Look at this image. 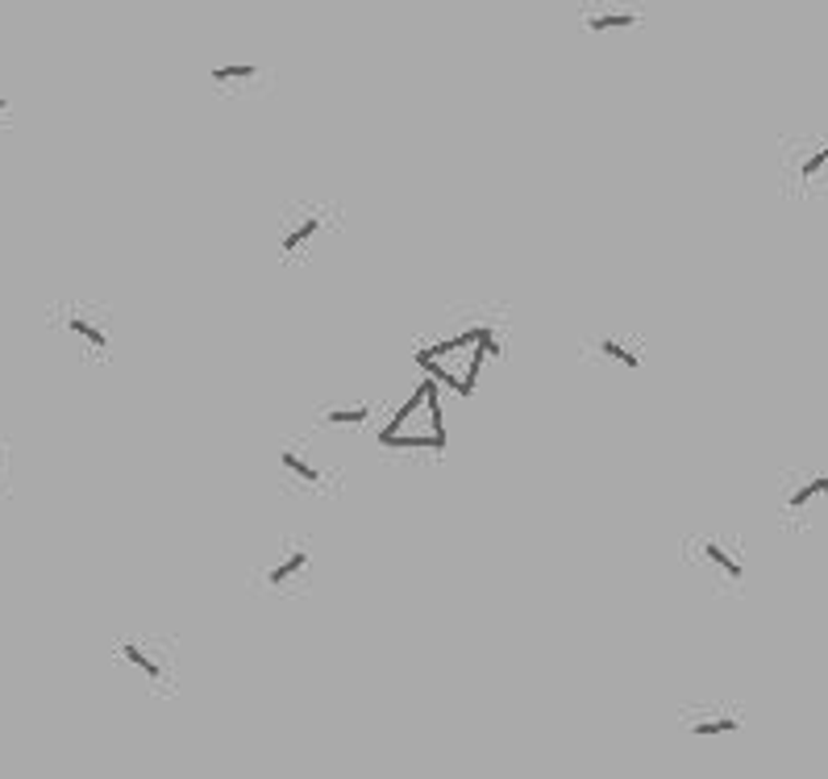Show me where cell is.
Returning a JSON list of instances; mask_svg holds the SVG:
<instances>
[{"mask_svg": "<svg viewBox=\"0 0 828 779\" xmlns=\"http://www.w3.org/2000/svg\"><path fill=\"white\" fill-rule=\"evenodd\" d=\"M108 663L125 684H134L150 700L180 696V633L166 630H125L108 642Z\"/></svg>", "mask_w": 828, "mask_h": 779, "instance_id": "2", "label": "cell"}, {"mask_svg": "<svg viewBox=\"0 0 828 779\" xmlns=\"http://www.w3.org/2000/svg\"><path fill=\"white\" fill-rule=\"evenodd\" d=\"M388 397L375 392H354V397H330L312 409V429L317 434H342V438H363L367 429L383 425L388 417Z\"/></svg>", "mask_w": 828, "mask_h": 779, "instance_id": "13", "label": "cell"}, {"mask_svg": "<svg viewBox=\"0 0 828 779\" xmlns=\"http://www.w3.org/2000/svg\"><path fill=\"white\" fill-rule=\"evenodd\" d=\"M779 192L795 205L828 201V129L779 138Z\"/></svg>", "mask_w": 828, "mask_h": 779, "instance_id": "9", "label": "cell"}, {"mask_svg": "<svg viewBox=\"0 0 828 779\" xmlns=\"http://www.w3.org/2000/svg\"><path fill=\"white\" fill-rule=\"evenodd\" d=\"M379 455L383 459H429L437 463L446 455V425L437 409V388L429 379L416 383V392L404 404L388 409V422L379 425Z\"/></svg>", "mask_w": 828, "mask_h": 779, "instance_id": "4", "label": "cell"}, {"mask_svg": "<svg viewBox=\"0 0 828 779\" xmlns=\"http://www.w3.org/2000/svg\"><path fill=\"white\" fill-rule=\"evenodd\" d=\"M9 446L0 443V496H9Z\"/></svg>", "mask_w": 828, "mask_h": 779, "instance_id": "16", "label": "cell"}, {"mask_svg": "<svg viewBox=\"0 0 828 779\" xmlns=\"http://www.w3.org/2000/svg\"><path fill=\"white\" fill-rule=\"evenodd\" d=\"M205 84L221 101H263L275 88V67L267 59H217L208 64Z\"/></svg>", "mask_w": 828, "mask_h": 779, "instance_id": "14", "label": "cell"}, {"mask_svg": "<svg viewBox=\"0 0 828 779\" xmlns=\"http://www.w3.org/2000/svg\"><path fill=\"white\" fill-rule=\"evenodd\" d=\"M675 725L691 742H725V737H737L746 730L749 713L746 704L725 700V696H700V700H687L675 709Z\"/></svg>", "mask_w": 828, "mask_h": 779, "instance_id": "12", "label": "cell"}, {"mask_svg": "<svg viewBox=\"0 0 828 779\" xmlns=\"http://www.w3.org/2000/svg\"><path fill=\"white\" fill-rule=\"evenodd\" d=\"M275 480L291 501H337L346 492V467L312 443V434H288L275 446Z\"/></svg>", "mask_w": 828, "mask_h": 779, "instance_id": "8", "label": "cell"}, {"mask_svg": "<svg viewBox=\"0 0 828 779\" xmlns=\"http://www.w3.org/2000/svg\"><path fill=\"white\" fill-rule=\"evenodd\" d=\"M649 22V9L645 4H587L579 9V34L591 38H608V34H629V30H642Z\"/></svg>", "mask_w": 828, "mask_h": 779, "instance_id": "15", "label": "cell"}, {"mask_svg": "<svg viewBox=\"0 0 828 779\" xmlns=\"http://www.w3.org/2000/svg\"><path fill=\"white\" fill-rule=\"evenodd\" d=\"M579 363L603 376H642L649 363V342L624 325H600L579 337Z\"/></svg>", "mask_w": 828, "mask_h": 779, "instance_id": "11", "label": "cell"}, {"mask_svg": "<svg viewBox=\"0 0 828 779\" xmlns=\"http://www.w3.org/2000/svg\"><path fill=\"white\" fill-rule=\"evenodd\" d=\"M46 325L71 346L83 367H104L117 355V309L92 296H62L46 309Z\"/></svg>", "mask_w": 828, "mask_h": 779, "instance_id": "7", "label": "cell"}, {"mask_svg": "<svg viewBox=\"0 0 828 779\" xmlns=\"http://www.w3.org/2000/svg\"><path fill=\"white\" fill-rule=\"evenodd\" d=\"M508 334H513V309L504 300H471L437 317L434 330L416 337L413 355L429 376L467 397L479 383L483 363L504 358Z\"/></svg>", "mask_w": 828, "mask_h": 779, "instance_id": "1", "label": "cell"}, {"mask_svg": "<svg viewBox=\"0 0 828 779\" xmlns=\"http://www.w3.org/2000/svg\"><path fill=\"white\" fill-rule=\"evenodd\" d=\"M346 230V213L337 201H325V196H296L288 201L279 217H275V259L300 272L309 267L317 251L333 242L337 233Z\"/></svg>", "mask_w": 828, "mask_h": 779, "instance_id": "6", "label": "cell"}, {"mask_svg": "<svg viewBox=\"0 0 828 779\" xmlns=\"http://www.w3.org/2000/svg\"><path fill=\"white\" fill-rule=\"evenodd\" d=\"M9 122H13V101H9V96H0V129L9 126Z\"/></svg>", "mask_w": 828, "mask_h": 779, "instance_id": "17", "label": "cell"}, {"mask_svg": "<svg viewBox=\"0 0 828 779\" xmlns=\"http://www.w3.org/2000/svg\"><path fill=\"white\" fill-rule=\"evenodd\" d=\"M828 517V463H795L774 476V522L787 534H808Z\"/></svg>", "mask_w": 828, "mask_h": 779, "instance_id": "10", "label": "cell"}, {"mask_svg": "<svg viewBox=\"0 0 828 779\" xmlns=\"http://www.w3.org/2000/svg\"><path fill=\"white\" fill-rule=\"evenodd\" d=\"M246 588L267 600H304L317 588V538L279 534L254 554L246 571Z\"/></svg>", "mask_w": 828, "mask_h": 779, "instance_id": "5", "label": "cell"}, {"mask_svg": "<svg viewBox=\"0 0 828 779\" xmlns=\"http://www.w3.org/2000/svg\"><path fill=\"white\" fill-rule=\"evenodd\" d=\"M679 568L716 600H741L749 588V554L733 529H691L679 542Z\"/></svg>", "mask_w": 828, "mask_h": 779, "instance_id": "3", "label": "cell"}]
</instances>
